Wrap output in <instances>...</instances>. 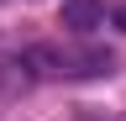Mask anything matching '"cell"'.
<instances>
[{"mask_svg": "<svg viewBox=\"0 0 126 121\" xmlns=\"http://www.w3.org/2000/svg\"><path fill=\"white\" fill-rule=\"evenodd\" d=\"M26 79H100L116 69V58L89 42H32L21 53Z\"/></svg>", "mask_w": 126, "mask_h": 121, "instance_id": "cell-1", "label": "cell"}, {"mask_svg": "<svg viewBox=\"0 0 126 121\" xmlns=\"http://www.w3.org/2000/svg\"><path fill=\"white\" fill-rule=\"evenodd\" d=\"M58 21L68 26V32H94V26L105 21V5H100V0H63Z\"/></svg>", "mask_w": 126, "mask_h": 121, "instance_id": "cell-2", "label": "cell"}]
</instances>
